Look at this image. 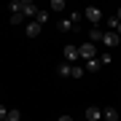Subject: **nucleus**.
<instances>
[{
	"label": "nucleus",
	"mask_w": 121,
	"mask_h": 121,
	"mask_svg": "<svg viewBox=\"0 0 121 121\" xmlns=\"http://www.w3.org/2000/svg\"><path fill=\"white\" fill-rule=\"evenodd\" d=\"M56 75H59V78H70V75H73V65L59 62V65H56Z\"/></svg>",
	"instance_id": "1a4fd4ad"
},
{
	"label": "nucleus",
	"mask_w": 121,
	"mask_h": 121,
	"mask_svg": "<svg viewBox=\"0 0 121 121\" xmlns=\"http://www.w3.org/2000/svg\"><path fill=\"white\" fill-rule=\"evenodd\" d=\"M83 116H86V121H102V110H99L97 105H89Z\"/></svg>",
	"instance_id": "6e6552de"
},
{
	"label": "nucleus",
	"mask_w": 121,
	"mask_h": 121,
	"mask_svg": "<svg viewBox=\"0 0 121 121\" xmlns=\"http://www.w3.org/2000/svg\"><path fill=\"white\" fill-rule=\"evenodd\" d=\"M97 51H99V48L94 46V43H89V40H86V43H81V46H78V54H81V59H97Z\"/></svg>",
	"instance_id": "f03ea898"
},
{
	"label": "nucleus",
	"mask_w": 121,
	"mask_h": 121,
	"mask_svg": "<svg viewBox=\"0 0 121 121\" xmlns=\"http://www.w3.org/2000/svg\"><path fill=\"white\" fill-rule=\"evenodd\" d=\"M89 43H102V30H99V27H91L89 30Z\"/></svg>",
	"instance_id": "9b49d317"
},
{
	"label": "nucleus",
	"mask_w": 121,
	"mask_h": 121,
	"mask_svg": "<svg viewBox=\"0 0 121 121\" xmlns=\"http://www.w3.org/2000/svg\"><path fill=\"white\" fill-rule=\"evenodd\" d=\"M11 24H24V16L22 13H11Z\"/></svg>",
	"instance_id": "f3484780"
},
{
	"label": "nucleus",
	"mask_w": 121,
	"mask_h": 121,
	"mask_svg": "<svg viewBox=\"0 0 121 121\" xmlns=\"http://www.w3.org/2000/svg\"><path fill=\"white\" fill-rule=\"evenodd\" d=\"M116 19H118V22H121V8H118V11H116Z\"/></svg>",
	"instance_id": "5701e85b"
},
{
	"label": "nucleus",
	"mask_w": 121,
	"mask_h": 121,
	"mask_svg": "<svg viewBox=\"0 0 121 121\" xmlns=\"http://www.w3.org/2000/svg\"><path fill=\"white\" fill-rule=\"evenodd\" d=\"M5 121H22V110H16V108L8 110V118H5Z\"/></svg>",
	"instance_id": "2eb2a0df"
},
{
	"label": "nucleus",
	"mask_w": 121,
	"mask_h": 121,
	"mask_svg": "<svg viewBox=\"0 0 121 121\" xmlns=\"http://www.w3.org/2000/svg\"><path fill=\"white\" fill-rule=\"evenodd\" d=\"M102 121H121V116H118L116 108H105L102 110Z\"/></svg>",
	"instance_id": "9d476101"
},
{
	"label": "nucleus",
	"mask_w": 121,
	"mask_h": 121,
	"mask_svg": "<svg viewBox=\"0 0 121 121\" xmlns=\"http://www.w3.org/2000/svg\"><path fill=\"white\" fill-rule=\"evenodd\" d=\"M35 22H38L40 27H43V24L48 22V11H46V8H40V11H38V16H35Z\"/></svg>",
	"instance_id": "f8f14e48"
},
{
	"label": "nucleus",
	"mask_w": 121,
	"mask_h": 121,
	"mask_svg": "<svg viewBox=\"0 0 121 121\" xmlns=\"http://www.w3.org/2000/svg\"><path fill=\"white\" fill-rule=\"evenodd\" d=\"M83 16L89 19L94 27H99V22H102V11L97 8V5H86V11H83Z\"/></svg>",
	"instance_id": "20e7f679"
},
{
	"label": "nucleus",
	"mask_w": 121,
	"mask_h": 121,
	"mask_svg": "<svg viewBox=\"0 0 121 121\" xmlns=\"http://www.w3.org/2000/svg\"><path fill=\"white\" fill-rule=\"evenodd\" d=\"M118 40H121V38H118V35L113 32V30H110V32H102V46H108V48H116V46H118Z\"/></svg>",
	"instance_id": "0eeeda50"
},
{
	"label": "nucleus",
	"mask_w": 121,
	"mask_h": 121,
	"mask_svg": "<svg viewBox=\"0 0 121 121\" xmlns=\"http://www.w3.org/2000/svg\"><path fill=\"white\" fill-rule=\"evenodd\" d=\"M83 73H86V67H81V65H73V75H70V78H81Z\"/></svg>",
	"instance_id": "dca6fc26"
},
{
	"label": "nucleus",
	"mask_w": 121,
	"mask_h": 121,
	"mask_svg": "<svg viewBox=\"0 0 121 121\" xmlns=\"http://www.w3.org/2000/svg\"><path fill=\"white\" fill-rule=\"evenodd\" d=\"M56 121H73V118H70V116H59V118H56Z\"/></svg>",
	"instance_id": "4be33fe9"
},
{
	"label": "nucleus",
	"mask_w": 121,
	"mask_h": 121,
	"mask_svg": "<svg viewBox=\"0 0 121 121\" xmlns=\"http://www.w3.org/2000/svg\"><path fill=\"white\" fill-rule=\"evenodd\" d=\"M116 35H118V38H121V22H118V30H116Z\"/></svg>",
	"instance_id": "b1692460"
},
{
	"label": "nucleus",
	"mask_w": 121,
	"mask_h": 121,
	"mask_svg": "<svg viewBox=\"0 0 121 121\" xmlns=\"http://www.w3.org/2000/svg\"><path fill=\"white\" fill-rule=\"evenodd\" d=\"M110 59H113L110 54H102V56H99V62H102V65H110Z\"/></svg>",
	"instance_id": "412c9836"
},
{
	"label": "nucleus",
	"mask_w": 121,
	"mask_h": 121,
	"mask_svg": "<svg viewBox=\"0 0 121 121\" xmlns=\"http://www.w3.org/2000/svg\"><path fill=\"white\" fill-rule=\"evenodd\" d=\"M38 11H40V8L32 3V0H24V5H22V16H24V19H30V22H32V19L38 16Z\"/></svg>",
	"instance_id": "39448f33"
},
{
	"label": "nucleus",
	"mask_w": 121,
	"mask_h": 121,
	"mask_svg": "<svg viewBox=\"0 0 121 121\" xmlns=\"http://www.w3.org/2000/svg\"><path fill=\"white\" fill-rule=\"evenodd\" d=\"M48 8H54V11H65L67 3H65V0H51V5H48Z\"/></svg>",
	"instance_id": "4468645a"
},
{
	"label": "nucleus",
	"mask_w": 121,
	"mask_h": 121,
	"mask_svg": "<svg viewBox=\"0 0 121 121\" xmlns=\"http://www.w3.org/2000/svg\"><path fill=\"white\" fill-rule=\"evenodd\" d=\"M108 27L116 32V30H118V19H116V16H110V19H108Z\"/></svg>",
	"instance_id": "a211bd4d"
},
{
	"label": "nucleus",
	"mask_w": 121,
	"mask_h": 121,
	"mask_svg": "<svg viewBox=\"0 0 121 121\" xmlns=\"http://www.w3.org/2000/svg\"><path fill=\"white\" fill-rule=\"evenodd\" d=\"M22 5H24V0H11V13H22Z\"/></svg>",
	"instance_id": "ddd939ff"
},
{
	"label": "nucleus",
	"mask_w": 121,
	"mask_h": 121,
	"mask_svg": "<svg viewBox=\"0 0 121 121\" xmlns=\"http://www.w3.org/2000/svg\"><path fill=\"white\" fill-rule=\"evenodd\" d=\"M78 22H81V13H70L67 19L59 22V30L62 32H73V27H78Z\"/></svg>",
	"instance_id": "7ed1b4c3"
},
{
	"label": "nucleus",
	"mask_w": 121,
	"mask_h": 121,
	"mask_svg": "<svg viewBox=\"0 0 121 121\" xmlns=\"http://www.w3.org/2000/svg\"><path fill=\"white\" fill-rule=\"evenodd\" d=\"M5 118H8V108H5L3 102H0V121H5Z\"/></svg>",
	"instance_id": "aec40b11"
},
{
	"label": "nucleus",
	"mask_w": 121,
	"mask_h": 121,
	"mask_svg": "<svg viewBox=\"0 0 121 121\" xmlns=\"http://www.w3.org/2000/svg\"><path fill=\"white\" fill-rule=\"evenodd\" d=\"M78 59H81V54H78V46L67 43L62 48V62H67V65H78Z\"/></svg>",
	"instance_id": "f257e3e1"
},
{
	"label": "nucleus",
	"mask_w": 121,
	"mask_h": 121,
	"mask_svg": "<svg viewBox=\"0 0 121 121\" xmlns=\"http://www.w3.org/2000/svg\"><path fill=\"white\" fill-rule=\"evenodd\" d=\"M40 30H43V27H40L38 22H35V19L24 24V35H27V38H38V35H40Z\"/></svg>",
	"instance_id": "423d86ee"
},
{
	"label": "nucleus",
	"mask_w": 121,
	"mask_h": 121,
	"mask_svg": "<svg viewBox=\"0 0 121 121\" xmlns=\"http://www.w3.org/2000/svg\"><path fill=\"white\" fill-rule=\"evenodd\" d=\"M97 67H99V59H89L86 62V70H97Z\"/></svg>",
	"instance_id": "6ab92c4d"
}]
</instances>
